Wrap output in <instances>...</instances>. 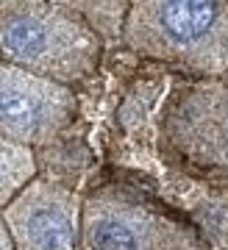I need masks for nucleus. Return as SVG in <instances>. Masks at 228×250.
Wrapping results in <instances>:
<instances>
[{"mask_svg":"<svg viewBox=\"0 0 228 250\" xmlns=\"http://www.w3.org/2000/svg\"><path fill=\"white\" fill-rule=\"evenodd\" d=\"M120 39L145 59L228 78V0H131Z\"/></svg>","mask_w":228,"mask_h":250,"instance_id":"nucleus-1","label":"nucleus"},{"mask_svg":"<svg viewBox=\"0 0 228 250\" xmlns=\"http://www.w3.org/2000/svg\"><path fill=\"white\" fill-rule=\"evenodd\" d=\"M100 50L103 39L84 20L47 3L0 22V59L64 86L95 72Z\"/></svg>","mask_w":228,"mask_h":250,"instance_id":"nucleus-2","label":"nucleus"},{"mask_svg":"<svg viewBox=\"0 0 228 250\" xmlns=\"http://www.w3.org/2000/svg\"><path fill=\"white\" fill-rule=\"evenodd\" d=\"M84 250H206L201 233L123 189H100L81 206Z\"/></svg>","mask_w":228,"mask_h":250,"instance_id":"nucleus-3","label":"nucleus"},{"mask_svg":"<svg viewBox=\"0 0 228 250\" xmlns=\"http://www.w3.org/2000/svg\"><path fill=\"white\" fill-rule=\"evenodd\" d=\"M75 117L70 86L0 62V136L23 147L50 142Z\"/></svg>","mask_w":228,"mask_h":250,"instance_id":"nucleus-4","label":"nucleus"},{"mask_svg":"<svg viewBox=\"0 0 228 250\" xmlns=\"http://www.w3.org/2000/svg\"><path fill=\"white\" fill-rule=\"evenodd\" d=\"M0 217L14 250H78L81 245V200L59 184L28 181Z\"/></svg>","mask_w":228,"mask_h":250,"instance_id":"nucleus-5","label":"nucleus"},{"mask_svg":"<svg viewBox=\"0 0 228 250\" xmlns=\"http://www.w3.org/2000/svg\"><path fill=\"white\" fill-rule=\"evenodd\" d=\"M167 134L189 161L228 170V78H203L181 89Z\"/></svg>","mask_w":228,"mask_h":250,"instance_id":"nucleus-6","label":"nucleus"},{"mask_svg":"<svg viewBox=\"0 0 228 250\" xmlns=\"http://www.w3.org/2000/svg\"><path fill=\"white\" fill-rule=\"evenodd\" d=\"M47 6L84 20L100 39H120L131 0H45Z\"/></svg>","mask_w":228,"mask_h":250,"instance_id":"nucleus-7","label":"nucleus"},{"mask_svg":"<svg viewBox=\"0 0 228 250\" xmlns=\"http://www.w3.org/2000/svg\"><path fill=\"white\" fill-rule=\"evenodd\" d=\"M36 164L31 147L14 145L0 136V208L25 187L28 181H34Z\"/></svg>","mask_w":228,"mask_h":250,"instance_id":"nucleus-8","label":"nucleus"},{"mask_svg":"<svg viewBox=\"0 0 228 250\" xmlns=\"http://www.w3.org/2000/svg\"><path fill=\"white\" fill-rule=\"evenodd\" d=\"M39 6H45V0H0V22L14 14H23V11L39 9Z\"/></svg>","mask_w":228,"mask_h":250,"instance_id":"nucleus-9","label":"nucleus"},{"mask_svg":"<svg viewBox=\"0 0 228 250\" xmlns=\"http://www.w3.org/2000/svg\"><path fill=\"white\" fill-rule=\"evenodd\" d=\"M0 250H14V242L9 236V228L3 223V217H0Z\"/></svg>","mask_w":228,"mask_h":250,"instance_id":"nucleus-10","label":"nucleus"}]
</instances>
